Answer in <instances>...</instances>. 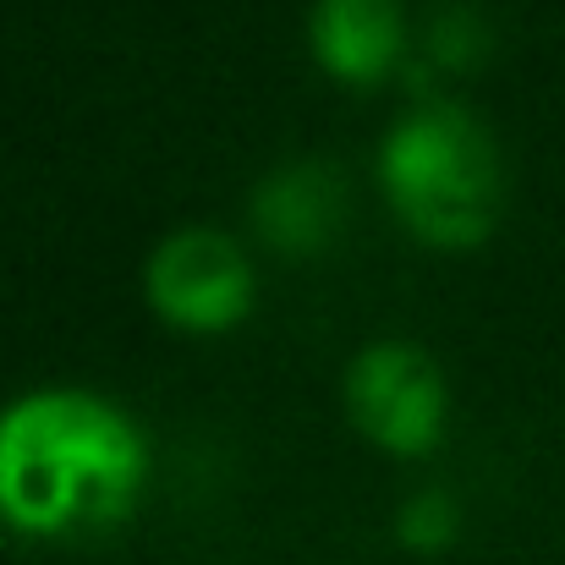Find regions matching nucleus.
Instances as JSON below:
<instances>
[{"label": "nucleus", "instance_id": "obj_1", "mask_svg": "<svg viewBox=\"0 0 565 565\" xmlns=\"http://www.w3.org/2000/svg\"><path fill=\"white\" fill-rule=\"evenodd\" d=\"M138 428L88 390H33L0 412V516L17 533H105L143 489Z\"/></svg>", "mask_w": 565, "mask_h": 565}, {"label": "nucleus", "instance_id": "obj_2", "mask_svg": "<svg viewBox=\"0 0 565 565\" xmlns=\"http://www.w3.org/2000/svg\"><path fill=\"white\" fill-rule=\"evenodd\" d=\"M379 177L395 214L439 247L483 242L505 203V166L494 132L450 99L412 105L384 132Z\"/></svg>", "mask_w": 565, "mask_h": 565}, {"label": "nucleus", "instance_id": "obj_3", "mask_svg": "<svg viewBox=\"0 0 565 565\" xmlns=\"http://www.w3.org/2000/svg\"><path fill=\"white\" fill-rule=\"evenodd\" d=\"M149 302L188 330H225L253 302V264L220 225H177L143 264Z\"/></svg>", "mask_w": 565, "mask_h": 565}, {"label": "nucleus", "instance_id": "obj_4", "mask_svg": "<svg viewBox=\"0 0 565 565\" xmlns=\"http://www.w3.org/2000/svg\"><path fill=\"white\" fill-rule=\"evenodd\" d=\"M347 412L384 450H428L445 428V374L412 341H374L347 369Z\"/></svg>", "mask_w": 565, "mask_h": 565}, {"label": "nucleus", "instance_id": "obj_5", "mask_svg": "<svg viewBox=\"0 0 565 565\" xmlns=\"http://www.w3.org/2000/svg\"><path fill=\"white\" fill-rule=\"evenodd\" d=\"M347 214V177L330 160H286L253 188V225L286 247V253H313L341 231Z\"/></svg>", "mask_w": 565, "mask_h": 565}, {"label": "nucleus", "instance_id": "obj_6", "mask_svg": "<svg viewBox=\"0 0 565 565\" xmlns=\"http://www.w3.org/2000/svg\"><path fill=\"white\" fill-rule=\"evenodd\" d=\"M308 39L324 72L347 83H369L401 55L406 17L401 0H313Z\"/></svg>", "mask_w": 565, "mask_h": 565}, {"label": "nucleus", "instance_id": "obj_7", "mask_svg": "<svg viewBox=\"0 0 565 565\" xmlns=\"http://www.w3.org/2000/svg\"><path fill=\"white\" fill-rule=\"evenodd\" d=\"M395 539L406 550H445L456 539V500L445 489H417L395 511Z\"/></svg>", "mask_w": 565, "mask_h": 565}]
</instances>
